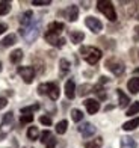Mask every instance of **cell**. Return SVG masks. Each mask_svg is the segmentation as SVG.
<instances>
[{"label":"cell","mask_w":139,"mask_h":148,"mask_svg":"<svg viewBox=\"0 0 139 148\" xmlns=\"http://www.w3.org/2000/svg\"><path fill=\"white\" fill-rule=\"evenodd\" d=\"M38 92H39V95H47L55 101V100L59 98V88H58V85L56 83H41L38 86Z\"/></svg>","instance_id":"obj_4"},{"label":"cell","mask_w":139,"mask_h":148,"mask_svg":"<svg viewBox=\"0 0 139 148\" xmlns=\"http://www.w3.org/2000/svg\"><path fill=\"white\" fill-rule=\"evenodd\" d=\"M64 23H59V21H53V23H50L49 24V29H47V32L45 33H50V35H56V36H59L61 35V32L64 30Z\"/></svg>","instance_id":"obj_10"},{"label":"cell","mask_w":139,"mask_h":148,"mask_svg":"<svg viewBox=\"0 0 139 148\" xmlns=\"http://www.w3.org/2000/svg\"><path fill=\"white\" fill-rule=\"evenodd\" d=\"M101 145H103V139L97 138V139H92L85 144V148H101Z\"/></svg>","instance_id":"obj_23"},{"label":"cell","mask_w":139,"mask_h":148,"mask_svg":"<svg viewBox=\"0 0 139 148\" xmlns=\"http://www.w3.org/2000/svg\"><path fill=\"white\" fill-rule=\"evenodd\" d=\"M0 73H2V62H0Z\"/></svg>","instance_id":"obj_42"},{"label":"cell","mask_w":139,"mask_h":148,"mask_svg":"<svg viewBox=\"0 0 139 148\" xmlns=\"http://www.w3.org/2000/svg\"><path fill=\"white\" fill-rule=\"evenodd\" d=\"M11 11V3L9 2H0V15H6Z\"/></svg>","instance_id":"obj_27"},{"label":"cell","mask_w":139,"mask_h":148,"mask_svg":"<svg viewBox=\"0 0 139 148\" xmlns=\"http://www.w3.org/2000/svg\"><path fill=\"white\" fill-rule=\"evenodd\" d=\"M92 89H94V92L98 95V98H100V100H106V92H104V89L101 88V85H97V86H94Z\"/></svg>","instance_id":"obj_30"},{"label":"cell","mask_w":139,"mask_h":148,"mask_svg":"<svg viewBox=\"0 0 139 148\" xmlns=\"http://www.w3.org/2000/svg\"><path fill=\"white\" fill-rule=\"evenodd\" d=\"M85 107H86V110L89 115H94V113L98 112V109H100V103L97 101V100H92V98H88V100H85Z\"/></svg>","instance_id":"obj_9"},{"label":"cell","mask_w":139,"mask_h":148,"mask_svg":"<svg viewBox=\"0 0 139 148\" xmlns=\"http://www.w3.org/2000/svg\"><path fill=\"white\" fill-rule=\"evenodd\" d=\"M65 95H67L68 100H73L76 97V83L74 80H67V83H65Z\"/></svg>","instance_id":"obj_11"},{"label":"cell","mask_w":139,"mask_h":148,"mask_svg":"<svg viewBox=\"0 0 139 148\" xmlns=\"http://www.w3.org/2000/svg\"><path fill=\"white\" fill-rule=\"evenodd\" d=\"M56 147V139L55 138H50V140L47 142V148H55Z\"/></svg>","instance_id":"obj_36"},{"label":"cell","mask_w":139,"mask_h":148,"mask_svg":"<svg viewBox=\"0 0 139 148\" xmlns=\"http://www.w3.org/2000/svg\"><path fill=\"white\" fill-rule=\"evenodd\" d=\"M15 41H17V36L14 33H9V35H6L0 42H2V47H11V45L15 44Z\"/></svg>","instance_id":"obj_16"},{"label":"cell","mask_w":139,"mask_h":148,"mask_svg":"<svg viewBox=\"0 0 139 148\" xmlns=\"http://www.w3.org/2000/svg\"><path fill=\"white\" fill-rule=\"evenodd\" d=\"M79 132L83 134V138H89V136H92V134L95 133V127L92 124H89V123H86V124L79 127Z\"/></svg>","instance_id":"obj_13"},{"label":"cell","mask_w":139,"mask_h":148,"mask_svg":"<svg viewBox=\"0 0 139 148\" xmlns=\"http://www.w3.org/2000/svg\"><path fill=\"white\" fill-rule=\"evenodd\" d=\"M67 127H68V121L67 119L59 121V123L56 124V133L58 134H64L65 132H67Z\"/></svg>","instance_id":"obj_22"},{"label":"cell","mask_w":139,"mask_h":148,"mask_svg":"<svg viewBox=\"0 0 139 148\" xmlns=\"http://www.w3.org/2000/svg\"><path fill=\"white\" fill-rule=\"evenodd\" d=\"M59 66H61V74H65V73L70 71V62H68L67 59H61Z\"/></svg>","instance_id":"obj_29"},{"label":"cell","mask_w":139,"mask_h":148,"mask_svg":"<svg viewBox=\"0 0 139 148\" xmlns=\"http://www.w3.org/2000/svg\"><path fill=\"white\" fill-rule=\"evenodd\" d=\"M12 123H14V113L8 112L5 113L2 118V124H0V130H2V134H6L9 132V129L12 127Z\"/></svg>","instance_id":"obj_7"},{"label":"cell","mask_w":139,"mask_h":148,"mask_svg":"<svg viewBox=\"0 0 139 148\" xmlns=\"http://www.w3.org/2000/svg\"><path fill=\"white\" fill-rule=\"evenodd\" d=\"M135 30H136V33H138V36H139V26H136V27H135Z\"/></svg>","instance_id":"obj_39"},{"label":"cell","mask_w":139,"mask_h":148,"mask_svg":"<svg viewBox=\"0 0 139 148\" xmlns=\"http://www.w3.org/2000/svg\"><path fill=\"white\" fill-rule=\"evenodd\" d=\"M71 118H73V121H76V123L82 121V119H83V113H82V110L73 109V110H71Z\"/></svg>","instance_id":"obj_26"},{"label":"cell","mask_w":139,"mask_h":148,"mask_svg":"<svg viewBox=\"0 0 139 148\" xmlns=\"http://www.w3.org/2000/svg\"><path fill=\"white\" fill-rule=\"evenodd\" d=\"M127 89L131 94H138L139 92V77H133L127 82Z\"/></svg>","instance_id":"obj_14"},{"label":"cell","mask_w":139,"mask_h":148,"mask_svg":"<svg viewBox=\"0 0 139 148\" xmlns=\"http://www.w3.org/2000/svg\"><path fill=\"white\" fill-rule=\"evenodd\" d=\"M65 17L68 18V21H76L77 17H79V9L76 5H71L67 8V11H65Z\"/></svg>","instance_id":"obj_12"},{"label":"cell","mask_w":139,"mask_h":148,"mask_svg":"<svg viewBox=\"0 0 139 148\" xmlns=\"http://www.w3.org/2000/svg\"><path fill=\"white\" fill-rule=\"evenodd\" d=\"M85 24H86L88 27H89V30L94 32V33H98V32L103 29L101 21L98 18H95V17H86V18H85Z\"/></svg>","instance_id":"obj_8"},{"label":"cell","mask_w":139,"mask_h":148,"mask_svg":"<svg viewBox=\"0 0 139 148\" xmlns=\"http://www.w3.org/2000/svg\"><path fill=\"white\" fill-rule=\"evenodd\" d=\"M138 20H139V14H138Z\"/></svg>","instance_id":"obj_43"},{"label":"cell","mask_w":139,"mask_h":148,"mask_svg":"<svg viewBox=\"0 0 139 148\" xmlns=\"http://www.w3.org/2000/svg\"><path fill=\"white\" fill-rule=\"evenodd\" d=\"M121 148H136V142L133 140V138L125 136L121 139Z\"/></svg>","instance_id":"obj_19"},{"label":"cell","mask_w":139,"mask_h":148,"mask_svg":"<svg viewBox=\"0 0 139 148\" xmlns=\"http://www.w3.org/2000/svg\"><path fill=\"white\" fill-rule=\"evenodd\" d=\"M6 29H8V26H6L5 23H0V35H2V33H5Z\"/></svg>","instance_id":"obj_38"},{"label":"cell","mask_w":139,"mask_h":148,"mask_svg":"<svg viewBox=\"0 0 139 148\" xmlns=\"http://www.w3.org/2000/svg\"><path fill=\"white\" fill-rule=\"evenodd\" d=\"M38 109H39V104H38V103H35V104H32V106L23 107V109H21V113H23V115H30L32 112H36Z\"/></svg>","instance_id":"obj_25"},{"label":"cell","mask_w":139,"mask_h":148,"mask_svg":"<svg viewBox=\"0 0 139 148\" xmlns=\"http://www.w3.org/2000/svg\"><path fill=\"white\" fill-rule=\"evenodd\" d=\"M97 8L100 12H103L108 20H110V21H115L116 20V12H115V8H114V3L112 2H109V0H100V2H97Z\"/></svg>","instance_id":"obj_3"},{"label":"cell","mask_w":139,"mask_h":148,"mask_svg":"<svg viewBox=\"0 0 139 148\" xmlns=\"http://www.w3.org/2000/svg\"><path fill=\"white\" fill-rule=\"evenodd\" d=\"M80 55L86 60L89 65H95L101 58V50H98L97 47H80Z\"/></svg>","instance_id":"obj_1"},{"label":"cell","mask_w":139,"mask_h":148,"mask_svg":"<svg viewBox=\"0 0 139 148\" xmlns=\"http://www.w3.org/2000/svg\"><path fill=\"white\" fill-rule=\"evenodd\" d=\"M116 94H118V98H120V106H121V107H125V106L130 103L129 97L123 92V89H116Z\"/></svg>","instance_id":"obj_20"},{"label":"cell","mask_w":139,"mask_h":148,"mask_svg":"<svg viewBox=\"0 0 139 148\" xmlns=\"http://www.w3.org/2000/svg\"><path fill=\"white\" fill-rule=\"evenodd\" d=\"M106 68H108L109 71H112L115 76H121V74L124 73V64L116 58H110V59L106 60Z\"/></svg>","instance_id":"obj_5"},{"label":"cell","mask_w":139,"mask_h":148,"mask_svg":"<svg viewBox=\"0 0 139 148\" xmlns=\"http://www.w3.org/2000/svg\"><path fill=\"white\" fill-rule=\"evenodd\" d=\"M9 59H11V62H12V64H20V60L23 59V51L20 50V49L14 50V51L11 53V56H9Z\"/></svg>","instance_id":"obj_18"},{"label":"cell","mask_w":139,"mask_h":148,"mask_svg":"<svg viewBox=\"0 0 139 148\" xmlns=\"http://www.w3.org/2000/svg\"><path fill=\"white\" fill-rule=\"evenodd\" d=\"M39 24H41V23L36 21V23H30L29 26H26V27L20 29L21 36H23L27 42H34L35 39L38 38V35H39Z\"/></svg>","instance_id":"obj_2"},{"label":"cell","mask_w":139,"mask_h":148,"mask_svg":"<svg viewBox=\"0 0 139 148\" xmlns=\"http://www.w3.org/2000/svg\"><path fill=\"white\" fill-rule=\"evenodd\" d=\"M70 38H71L73 44H79V42H82L83 39H85V33L83 32H79V30H74V32L70 33Z\"/></svg>","instance_id":"obj_17"},{"label":"cell","mask_w":139,"mask_h":148,"mask_svg":"<svg viewBox=\"0 0 139 148\" xmlns=\"http://www.w3.org/2000/svg\"><path fill=\"white\" fill-rule=\"evenodd\" d=\"M18 74L26 83H32L35 79V68L34 66H18Z\"/></svg>","instance_id":"obj_6"},{"label":"cell","mask_w":139,"mask_h":148,"mask_svg":"<svg viewBox=\"0 0 139 148\" xmlns=\"http://www.w3.org/2000/svg\"><path fill=\"white\" fill-rule=\"evenodd\" d=\"M38 136H39V130H38V127H29V130H27V138L30 139V140H36L38 139Z\"/></svg>","instance_id":"obj_24"},{"label":"cell","mask_w":139,"mask_h":148,"mask_svg":"<svg viewBox=\"0 0 139 148\" xmlns=\"http://www.w3.org/2000/svg\"><path fill=\"white\" fill-rule=\"evenodd\" d=\"M39 123L44 124V125H51V118L50 116H39Z\"/></svg>","instance_id":"obj_34"},{"label":"cell","mask_w":139,"mask_h":148,"mask_svg":"<svg viewBox=\"0 0 139 148\" xmlns=\"http://www.w3.org/2000/svg\"><path fill=\"white\" fill-rule=\"evenodd\" d=\"M32 17H34V12H32V11H26L24 14L21 15V18H20V21H21V24H24V26H29L32 23Z\"/></svg>","instance_id":"obj_21"},{"label":"cell","mask_w":139,"mask_h":148,"mask_svg":"<svg viewBox=\"0 0 139 148\" xmlns=\"http://www.w3.org/2000/svg\"><path fill=\"white\" fill-rule=\"evenodd\" d=\"M138 125H139V118H133V119H130V121H127V123L123 124V130L131 132V130H135Z\"/></svg>","instance_id":"obj_15"},{"label":"cell","mask_w":139,"mask_h":148,"mask_svg":"<svg viewBox=\"0 0 139 148\" xmlns=\"http://www.w3.org/2000/svg\"><path fill=\"white\" fill-rule=\"evenodd\" d=\"M136 113H139V101H135V103L127 109V115H129V116L136 115Z\"/></svg>","instance_id":"obj_28"},{"label":"cell","mask_w":139,"mask_h":148,"mask_svg":"<svg viewBox=\"0 0 139 148\" xmlns=\"http://www.w3.org/2000/svg\"><path fill=\"white\" fill-rule=\"evenodd\" d=\"M32 3H34L35 6H47V5H50L51 2H50V0H34Z\"/></svg>","instance_id":"obj_35"},{"label":"cell","mask_w":139,"mask_h":148,"mask_svg":"<svg viewBox=\"0 0 139 148\" xmlns=\"http://www.w3.org/2000/svg\"><path fill=\"white\" fill-rule=\"evenodd\" d=\"M8 101H6V98H0V109H5Z\"/></svg>","instance_id":"obj_37"},{"label":"cell","mask_w":139,"mask_h":148,"mask_svg":"<svg viewBox=\"0 0 139 148\" xmlns=\"http://www.w3.org/2000/svg\"><path fill=\"white\" fill-rule=\"evenodd\" d=\"M50 138H51V133H50L49 130H44V132L41 133V142L47 144L49 140H50Z\"/></svg>","instance_id":"obj_32"},{"label":"cell","mask_w":139,"mask_h":148,"mask_svg":"<svg viewBox=\"0 0 139 148\" xmlns=\"http://www.w3.org/2000/svg\"><path fill=\"white\" fill-rule=\"evenodd\" d=\"M3 138H5V134H0V140H3Z\"/></svg>","instance_id":"obj_40"},{"label":"cell","mask_w":139,"mask_h":148,"mask_svg":"<svg viewBox=\"0 0 139 148\" xmlns=\"http://www.w3.org/2000/svg\"><path fill=\"white\" fill-rule=\"evenodd\" d=\"M34 121V116L32 115H21V118H20V123L21 124H29Z\"/></svg>","instance_id":"obj_33"},{"label":"cell","mask_w":139,"mask_h":148,"mask_svg":"<svg viewBox=\"0 0 139 148\" xmlns=\"http://www.w3.org/2000/svg\"><path fill=\"white\" fill-rule=\"evenodd\" d=\"M135 74H139V68H138V70H135Z\"/></svg>","instance_id":"obj_41"},{"label":"cell","mask_w":139,"mask_h":148,"mask_svg":"<svg viewBox=\"0 0 139 148\" xmlns=\"http://www.w3.org/2000/svg\"><path fill=\"white\" fill-rule=\"evenodd\" d=\"M89 89H92L91 85H82L80 88H79V95H86L89 92Z\"/></svg>","instance_id":"obj_31"}]
</instances>
